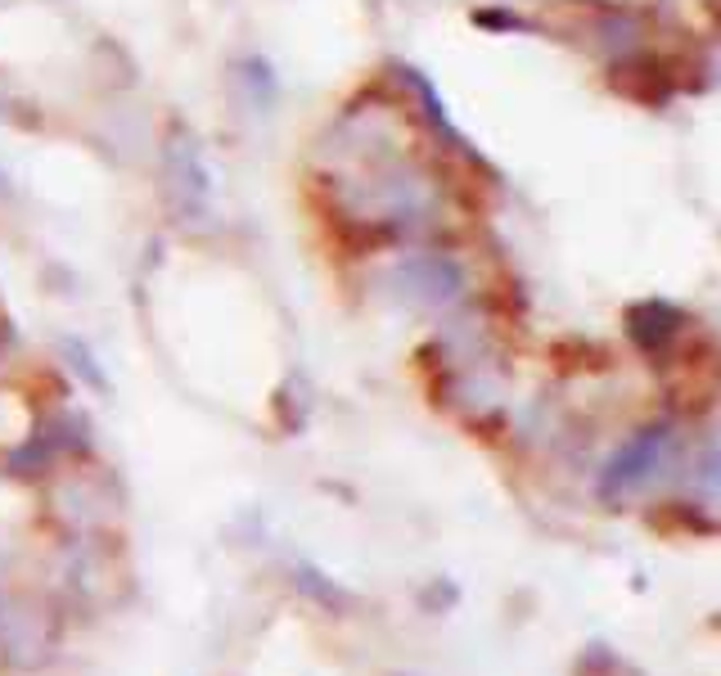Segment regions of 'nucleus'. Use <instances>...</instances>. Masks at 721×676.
<instances>
[{
  "label": "nucleus",
  "mask_w": 721,
  "mask_h": 676,
  "mask_svg": "<svg viewBox=\"0 0 721 676\" xmlns=\"http://www.w3.org/2000/svg\"><path fill=\"white\" fill-rule=\"evenodd\" d=\"M672 465H681L676 424L672 420L649 424L605 465V474H599V497L605 501H631V497H641V491H649Z\"/></svg>",
  "instance_id": "nucleus-1"
}]
</instances>
